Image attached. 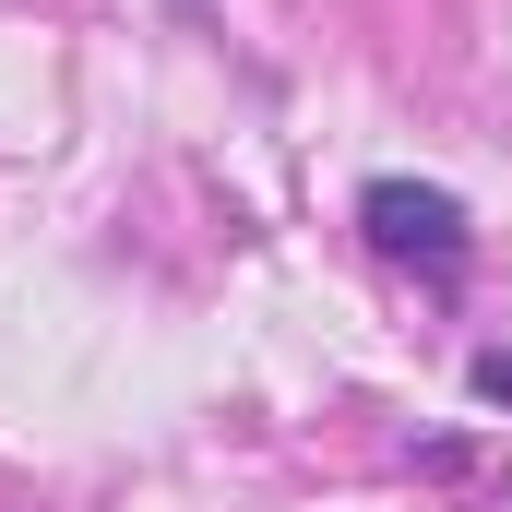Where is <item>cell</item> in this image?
Listing matches in <instances>:
<instances>
[{
  "instance_id": "cell-1",
  "label": "cell",
  "mask_w": 512,
  "mask_h": 512,
  "mask_svg": "<svg viewBox=\"0 0 512 512\" xmlns=\"http://www.w3.org/2000/svg\"><path fill=\"white\" fill-rule=\"evenodd\" d=\"M358 227H370V251L417 262V274H465V251H477V227H465V203L441 179H370L358 191Z\"/></svg>"
},
{
  "instance_id": "cell-2",
  "label": "cell",
  "mask_w": 512,
  "mask_h": 512,
  "mask_svg": "<svg viewBox=\"0 0 512 512\" xmlns=\"http://www.w3.org/2000/svg\"><path fill=\"white\" fill-rule=\"evenodd\" d=\"M465 382L489 393V405H512V358H501V346H489V358H477V370H465Z\"/></svg>"
}]
</instances>
